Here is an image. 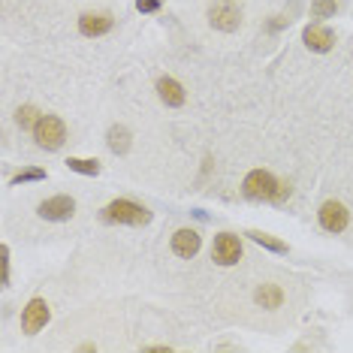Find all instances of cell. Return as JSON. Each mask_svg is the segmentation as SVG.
<instances>
[{
  "label": "cell",
  "mask_w": 353,
  "mask_h": 353,
  "mask_svg": "<svg viewBox=\"0 0 353 353\" xmlns=\"http://www.w3.org/2000/svg\"><path fill=\"white\" fill-rule=\"evenodd\" d=\"M208 25L214 30H223V34H232V30H239V25H242V12H239V6L232 0H218L208 10Z\"/></svg>",
  "instance_id": "cell-4"
},
{
  "label": "cell",
  "mask_w": 353,
  "mask_h": 353,
  "mask_svg": "<svg viewBox=\"0 0 353 353\" xmlns=\"http://www.w3.org/2000/svg\"><path fill=\"white\" fill-rule=\"evenodd\" d=\"M0 256H3V287H10V248L0 245Z\"/></svg>",
  "instance_id": "cell-20"
},
{
  "label": "cell",
  "mask_w": 353,
  "mask_h": 353,
  "mask_svg": "<svg viewBox=\"0 0 353 353\" xmlns=\"http://www.w3.org/2000/svg\"><path fill=\"white\" fill-rule=\"evenodd\" d=\"M28 181H46V170H39V166H28V170L12 175V184H28Z\"/></svg>",
  "instance_id": "cell-19"
},
{
  "label": "cell",
  "mask_w": 353,
  "mask_h": 353,
  "mask_svg": "<svg viewBox=\"0 0 353 353\" xmlns=\"http://www.w3.org/2000/svg\"><path fill=\"white\" fill-rule=\"evenodd\" d=\"M245 236L251 239V242H256L260 248H266V251H272V254H287V245L281 242V239L269 236V232H260V230H248Z\"/></svg>",
  "instance_id": "cell-15"
},
{
  "label": "cell",
  "mask_w": 353,
  "mask_h": 353,
  "mask_svg": "<svg viewBox=\"0 0 353 353\" xmlns=\"http://www.w3.org/2000/svg\"><path fill=\"white\" fill-rule=\"evenodd\" d=\"M287 196H290V181H281V184H278V194H275V199H272V203H284Z\"/></svg>",
  "instance_id": "cell-22"
},
{
  "label": "cell",
  "mask_w": 353,
  "mask_h": 353,
  "mask_svg": "<svg viewBox=\"0 0 353 353\" xmlns=\"http://www.w3.org/2000/svg\"><path fill=\"white\" fill-rule=\"evenodd\" d=\"M212 260L218 263V266H236V263L242 260V242H239V236L221 232L212 245Z\"/></svg>",
  "instance_id": "cell-6"
},
{
  "label": "cell",
  "mask_w": 353,
  "mask_h": 353,
  "mask_svg": "<svg viewBox=\"0 0 353 353\" xmlns=\"http://www.w3.org/2000/svg\"><path fill=\"white\" fill-rule=\"evenodd\" d=\"M106 142H109V151H112V154H127V151H130V130H127L124 124L109 127Z\"/></svg>",
  "instance_id": "cell-14"
},
{
  "label": "cell",
  "mask_w": 353,
  "mask_h": 353,
  "mask_svg": "<svg viewBox=\"0 0 353 353\" xmlns=\"http://www.w3.org/2000/svg\"><path fill=\"white\" fill-rule=\"evenodd\" d=\"M39 109L37 106H21L19 112H15V124L21 127V130H34V127L39 124Z\"/></svg>",
  "instance_id": "cell-17"
},
{
  "label": "cell",
  "mask_w": 353,
  "mask_h": 353,
  "mask_svg": "<svg viewBox=\"0 0 353 353\" xmlns=\"http://www.w3.org/2000/svg\"><path fill=\"white\" fill-rule=\"evenodd\" d=\"M37 214L43 221H70L76 214V199L73 196H52L37 205Z\"/></svg>",
  "instance_id": "cell-7"
},
{
  "label": "cell",
  "mask_w": 353,
  "mask_h": 353,
  "mask_svg": "<svg viewBox=\"0 0 353 353\" xmlns=\"http://www.w3.org/2000/svg\"><path fill=\"white\" fill-rule=\"evenodd\" d=\"M136 10H139V12H157L160 10V0H136Z\"/></svg>",
  "instance_id": "cell-21"
},
{
  "label": "cell",
  "mask_w": 353,
  "mask_h": 353,
  "mask_svg": "<svg viewBox=\"0 0 353 353\" xmlns=\"http://www.w3.org/2000/svg\"><path fill=\"white\" fill-rule=\"evenodd\" d=\"M112 25H115V19H112L109 12H85L82 19H79L82 37H103L112 30Z\"/></svg>",
  "instance_id": "cell-10"
},
{
  "label": "cell",
  "mask_w": 353,
  "mask_h": 353,
  "mask_svg": "<svg viewBox=\"0 0 353 353\" xmlns=\"http://www.w3.org/2000/svg\"><path fill=\"white\" fill-rule=\"evenodd\" d=\"M67 170L79 175H100V160L94 157H67Z\"/></svg>",
  "instance_id": "cell-16"
},
{
  "label": "cell",
  "mask_w": 353,
  "mask_h": 353,
  "mask_svg": "<svg viewBox=\"0 0 353 353\" xmlns=\"http://www.w3.org/2000/svg\"><path fill=\"white\" fill-rule=\"evenodd\" d=\"M148 353H170V347H166V344H157V347H145Z\"/></svg>",
  "instance_id": "cell-23"
},
{
  "label": "cell",
  "mask_w": 353,
  "mask_h": 353,
  "mask_svg": "<svg viewBox=\"0 0 353 353\" xmlns=\"http://www.w3.org/2000/svg\"><path fill=\"white\" fill-rule=\"evenodd\" d=\"M157 97L163 100V106H170V109H179V106H184V100H188V94H184V88L175 82V79H170V76H163L157 82Z\"/></svg>",
  "instance_id": "cell-12"
},
{
  "label": "cell",
  "mask_w": 353,
  "mask_h": 353,
  "mask_svg": "<svg viewBox=\"0 0 353 353\" xmlns=\"http://www.w3.org/2000/svg\"><path fill=\"white\" fill-rule=\"evenodd\" d=\"M339 12V0H314L311 3V15L314 19H332Z\"/></svg>",
  "instance_id": "cell-18"
},
{
  "label": "cell",
  "mask_w": 353,
  "mask_h": 353,
  "mask_svg": "<svg viewBox=\"0 0 353 353\" xmlns=\"http://www.w3.org/2000/svg\"><path fill=\"white\" fill-rule=\"evenodd\" d=\"M106 223H130V227H145L151 221V212L145 205L133 203V199H112V203L100 212Z\"/></svg>",
  "instance_id": "cell-1"
},
{
  "label": "cell",
  "mask_w": 353,
  "mask_h": 353,
  "mask_svg": "<svg viewBox=\"0 0 353 353\" xmlns=\"http://www.w3.org/2000/svg\"><path fill=\"white\" fill-rule=\"evenodd\" d=\"M52 311H49V302L43 299V296H34L25 311H21V329H25V335H37L39 329H46V323H49Z\"/></svg>",
  "instance_id": "cell-5"
},
{
  "label": "cell",
  "mask_w": 353,
  "mask_h": 353,
  "mask_svg": "<svg viewBox=\"0 0 353 353\" xmlns=\"http://www.w3.org/2000/svg\"><path fill=\"white\" fill-rule=\"evenodd\" d=\"M254 302L260 305V308H281V302H284V290H281L278 284H263L260 290L254 293Z\"/></svg>",
  "instance_id": "cell-13"
},
{
  "label": "cell",
  "mask_w": 353,
  "mask_h": 353,
  "mask_svg": "<svg viewBox=\"0 0 353 353\" xmlns=\"http://www.w3.org/2000/svg\"><path fill=\"white\" fill-rule=\"evenodd\" d=\"M317 218H320V227H323L326 232H344L347 230V223H350L347 208H344L341 203H335V199H329V203L320 205Z\"/></svg>",
  "instance_id": "cell-8"
},
{
  "label": "cell",
  "mask_w": 353,
  "mask_h": 353,
  "mask_svg": "<svg viewBox=\"0 0 353 353\" xmlns=\"http://www.w3.org/2000/svg\"><path fill=\"white\" fill-rule=\"evenodd\" d=\"M34 139H37L39 148L58 151L63 145V139H67V124H63L58 115H43L39 124L34 127Z\"/></svg>",
  "instance_id": "cell-3"
},
{
  "label": "cell",
  "mask_w": 353,
  "mask_h": 353,
  "mask_svg": "<svg viewBox=\"0 0 353 353\" xmlns=\"http://www.w3.org/2000/svg\"><path fill=\"white\" fill-rule=\"evenodd\" d=\"M199 248H203V239H199L196 230H175L172 236V251L184 256V260H190V256L199 254Z\"/></svg>",
  "instance_id": "cell-11"
},
{
  "label": "cell",
  "mask_w": 353,
  "mask_h": 353,
  "mask_svg": "<svg viewBox=\"0 0 353 353\" xmlns=\"http://www.w3.org/2000/svg\"><path fill=\"white\" fill-rule=\"evenodd\" d=\"M278 179L272 172L266 170H254V172H248L245 175V181H242V194L248 199H254V203H272L278 194Z\"/></svg>",
  "instance_id": "cell-2"
},
{
  "label": "cell",
  "mask_w": 353,
  "mask_h": 353,
  "mask_svg": "<svg viewBox=\"0 0 353 353\" xmlns=\"http://www.w3.org/2000/svg\"><path fill=\"white\" fill-rule=\"evenodd\" d=\"M302 39H305V46H308L311 52H317V54H326L335 46V34L329 28H323V25H308L305 28V34H302Z\"/></svg>",
  "instance_id": "cell-9"
}]
</instances>
